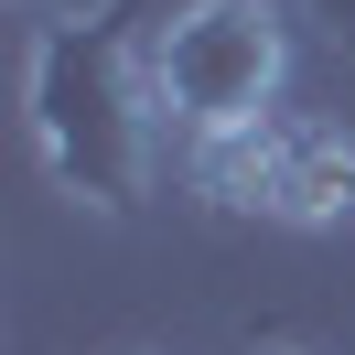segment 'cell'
<instances>
[{
    "label": "cell",
    "instance_id": "3957f363",
    "mask_svg": "<svg viewBox=\"0 0 355 355\" xmlns=\"http://www.w3.org/2000/svg\"><path fill=\"white\" fill-rule=\"evenodd\" d=\"M183 183L216 216H259V226H334L355 205V140L334 119L269 108L226 140H183Z\"/></svg>",
    "mask_w": 355,
    "mask_h": 355
},
{
    "label": "cell",
    "instance_id": "5b68a950",
    "mask_svg": "<svg viewBox=\"0 0 355 355\" xmlns=\"http://www.w3.org/2000/svg\"><path fill=\"white\" fill-rule=\"evenodd\" d=\"M248 355H312V345H291V334H269V345H248Z\"/></svg>",
    "mask_w": 355,
    "mask_h": 355
},
{
    "label": "cell",
    "instance_id": "6da1fadb",
    "mask_svg": "<svg viewBox=\"0 0 355 355\" xmlns=\"http://www.w3.org/2000/svg\"><path fill=\"white\" fill-rule=\"evenodd\" d=\"M151 33L162 22L140 0H87V11L33 33V76H22L33 151L97 216H130L162 173V130L173 119H162V87H151Z\"/></svg>",
    "mask_w": 355,
    "mask_h": 355
},
{
    "label": "cell",
    "instance_id": "277c9868",
    "mask_svg": "<svg viewBox=\"0 0 355 355\" xmlns=\"http://www.w3.org/2000/svg\"><path fill=\"white\" fill-rule=\"evenodd\" d=\"M302 11L323 22V44H334V54H355V0H302Z\"/></svg>",
    "mask_w": 355,
    "mask_h": 355
},
{
    "label": "cell",
    "instance_id": "7a4b0ae2",
    "mask_svg": "<svg viewBox=\"0 0 355 355\" xmlns=\"http://www.w3.org/2000/svg\"><path fill=\"white\" fill-rule=\"evenodd\" d=\"M280 76H291V33L269 0H183L151 33V87L183 140H226L248 119H269Z\"/></svg>",
    "mask_w": 355,
    "mask_h": 355
}]
</instances>
